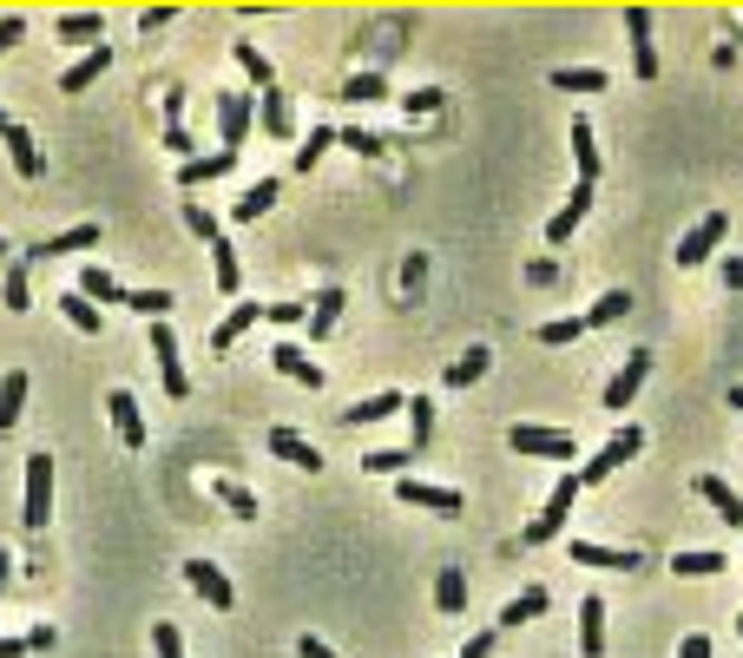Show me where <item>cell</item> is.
<instances>
[{"label":"cell","mask_w":743,"mask_h":658,"mask_svg":"<svg viewBox=\"0 0 743 658\" xmlns=\"http://www.w3.org/2000/svg\"><path fill=\"white\" fill-rule=\"evenodd\" d=\"M230 171H237V152H198L191 165H178V185L198 191V185H217V178H230Z\"/></svg>","instance_id":"obj_13"},{"label":"cell","mask_w":743,"mask_h":658,"mask_svg":"<svg viewBox=\"0 0 743 658\" xmlns=\"http://www.w3.org/2000/svg\"><path fill=\"white\" fill-rule=\"evenodd\" d=\"M395 501L428 508V514H461V508H468V501H461V488H435V481H415V475H402V481H395Z\"/></svg>","instance_id":"obj_9"},{"label":"cell","mask_w":743,"mask_h":658,"mask_svg":"<svg viewBox=\"0 0 743 658\" xmlns=\"http://www.w3.org/2000/svg\"><path fill=\"white\" fill-rule=\"evenodd\" d=\"M165 152H178V158H184V165H191V158H198V145H191V132H184V125H171V132H165Z\"/></svg>","instance_id":"obj_53"},{"label":"cell","mask_w":743,"mask_h":658,"mask_svg":"<svg viewBox=\"0 0 743 658\" xmlns=\"http://www.w3.org/2000/svg\"><path fill=\"white\" fill-rule=\"evenodd\" d=\"M435 606L441 613H468V573L461 567H441L435 573Z\"/></svg>","instance_id":"obj_31"},{"label":"cell","mask_w":743,"mask_h":658,"mask_svg":"<svg viewBox=\"0 0 743 658\" xmlns=\"http://www.w3.org/2000/svg\"><path fill=\"white\" fill-rule=\"evenodd\" d=\"M382 92H389L382 73H349V79H342V99H356V105H362V99H382Z\"/></svg>","instance_id":"obj_46"},{"label":"cell","mask_w":743,"mask_h":658,"mask_svg":"<svg viewBox=\"0 0 743 658\" xmlns=\"http://www.w3.org/2000/svg\"><path fill=\"white\" fill-rule=\"evenodd\" d=\"M487 363H494V349H487V343H474V349H468V356L448 369V389H468V382H481V376H487Z\"/></svg>","instance_id":"obj_37"},{"label":"cell","mask_w":743,"mask_h":658,"mask_svg":"<svg viewBox=\"0 0 743 658\" xmlns=\"http://www.w3.org/2000/svg\"><path fill=\"white\" fill-rule=\"evenodd\" d=\"M724 237H731V218H724V211H705V218L678 237V250H672V257H678L685 270H698V264H711V257H718V244H724Z\"/></svg>","instance_id":"obj_2"},{"label":"cell","mask_w":743,"mask_h":658,"mask_svg":"<svg viewBox=\"0 0 743 658\" xmlns=\"http://www.w3.org/2000/svg\"><path fill=\"white\" fill-rule=\"evenodd\" d=\"M342 145H349V152H362V158H375V152H382V138H375V132H362V125H349V132H342Z\"/></svg>","instance_id":"obj_51"},{"label":"cell","mask_w":743,"mask_h":658,"mask_svg":"<svg viewBox=\"0 0 743 658\" xmlns=\"http://www.w3.org/2000/svg\"><path fill=\"white\" fill-rule=\"evenodd\" d=\"M402 409H408V395L375 389V395H362L356 409H342V422H349V428H362V422H389V415H402Z\"/></svg>","instance_id":"obj_20"},{"label":"cell","mask_w":743,"mask_h":658,"mask_svg":"<svg viewBox=\"0 0 743 658\" xmlns=\"http://www.w3.org/2000/svg\"><path fill=\"white\" fill-rule=\"evenodd\" d=\"M329 145H342V132H329V125H316L303 145H296V171H316V158L329 152Z\"/></svg>","instance_id":"obj_43"},{"label":"cell","mask_w":743,"mask_h":658,"mask_svg":"<svg viewBox=\"0 0 743 658\" xmlns=\"http://www.w3.org/2000/svg\"><path fill=\"white\" fill-rule=\"evenodd\" d=\"M573 567H606V573H639L632 547H599V540H573Z\"/></svg>","instance_id":"obj_15"},{"label":"cell","mask_w":743,"mask_h":658,"mask_svg":"<svg viewBox=\"0 0 743 658\" xmlns=\"http://www.w3.org/2000/svg\"><path fill=\"white\" fill-rule=\"evenodd\" d=\"M533 336H540L547 349H566V343H579V336H586V316H553V323H540Z\"/></svg>","instance_id":"obj_41"},{"label":"cell","mask_w":743,"mask_h":658,"mask_svg":"<svg viewBox=\"0 0 743 658\" xmlns=\"http://www.w3.org/2000/svg\"><path fill=\"white\" fill-rule=\"evenodd\" d=\"M540 613H547V587H533V593H520V600H514V606L500 613V626H533Z\"/></svg>","instance_id":"obj_44"},{"label":"cell","mask_w":743,"mask_h":658,"mask_svg":"<svg viewBox=\"0 0 743 658\" xmlns=\"http://www.w3.org/2000/svg\"><path fill=\"white\" fill-rule=\"evenodd\" d=\"M20 402H26V376H20V369H7V382H0V435H7V428H20Z\"/></svg>","instance_id":"obj_38"},{"label":"cell","mask_w":743,"mask_h":658,"mask_svg":"<svg viewBox=\"0 0 743 658\" xmlns=\"http://www.w3.org/2000/svg\"><path fill=\"white\" fill-rule=\"evenodd\" d=\"M672 573H678V580H711V573H731V560L711 554V547H685V554L672 560Z\"/></svg>","instance_id":"obj_24"},{"label":"cell","mask_w":743,"mask_h":658,"mask_svg":"<svg viewBox=\"0 0 743 658\" xmlns=\"http://www.w3.org/2000/svg\"><path fill=\"white\" fill-rule=\"evenodd\" d=\"M99 33H105V13H92V7H79V13H59V40H72V46H105Z\"/></svg>","instance_id":"obj_21"},{"label":"cell","mask_w":743,"mask_h":658,"mask_svg":"<svg viewBox=\"0 0 743 658\" xmlns=\"http://www.w3.org/2000/svg\"><path fill=\"white\" fill-rule=\"evenodd\" d=\"M257 125L270 138H296V119H290V92H263L257 99Z\"/></svg>","instance_id":"obj_23"},{"label":"cell","mask_w":743,"mask_h":658,"mask_svg":"<svg viewBox=\"0 0 743 658\" xmlns=\"http://www.w3.org/2000/svg\"><path fill=\"white\" fill-rule=\"evenodd\" d=\"M342 303H349V297H342L336 283H329V290H323V297L309 303V336H316V343H323V336L336 330V316H342Z\"/></svg>","instance_id":"obj_34"},{"label":"cell","mask_w":743,"mask_h":658,"mask_svg":"<svg viewBox=\"0 0 743 658\" xmlns=\"http://www.w3.org/2000/svg\"><path fill=\"white\" fill-rule=\"evenodd\" d=\"M92 244H99V224H72V231L46 237V244H40V257H72V250H92Z\"/></svg>","instance_id":"obj_32"},{"label":"cell","mask_w":743,"mask_h":658,"mask_svg":"<svg viewBox=\"0 0 743 658\" xmlns=\"http://www.w3.org/2000/svg\"><path fill=\"white\" fill-rule=\"evenodd\" d=\"M217 119H224V152H237L250 138V119H257L250 92H217Z\"/></svg>","instance_id":"obj_11"},{"label":"cell","mask_w":743,"mask_h":658,"mask_svg":"<svg viewBox=\"0 0 743 658\" xmlns=\"http://www.w3.org/2000/svg\"><path fill=\"white\" fill-rule=\"evenodd\" d=\"M7 573H13V554L0 547V593H7Z\"/></svg>","instance_id":"obj_60"},{"label":"cell","mask_w":743,"mask_h":658,"mask_svg":"<svg viewBox=\"0 0 743 658\" xmlns=\"http://www.w3.org/2000/svg\"><path fill=\"white\" fill-rule=\"evenodd\" d=\"M487 653H494V633H474V639L461 646V658H487Z\"/></svg>","instance_id":"obj_56"},{"label":"cell","mask_w":743,"mask_h":658,"mask_svg":"<svg viewBox=\"0 0 743 658\" xmlns=\"http://www.w3.org/2000/svg\"><path fill=\"white\" fill-rule=\"evenodd\" d=\"M7 132H13V119H7V105H0V138H7Z\"/></svg>","instance_id":"obj_62"},{"label":"cell","mask_w":743,"mask_h":658,"mask_svg":"<svg viewBox=\"0 0 743 658\" xmlns=\"http://www.w3.org/2000/svg\"><path fill=\"white\" fill-rule=\"evenodd\" d=\"M724 283H731V290H743V257H724Z\"/></svg>","instance_id":"obj_59"},{"label":"cell","mask_w":743,"mask_h":658,"mask_svg":"<svg viewBox=\"0 0 743 658\" xmlns=\"http://www.w3.org/2000/svg\"><path fill=\"white\" fill-rule=\"evenodd\" d=\"M698 494L718 508V521H724V527H738V534H743V494H731L718 475H705V481H698Z\"/></svg>","instance_id":"obj_28"},{"label":"cell","mask_w":743,"mask_h":658,"mask_svg":"<svg viewBox=\"0 0 743 658\" xmlns=\"http://www.w3.org/2000/svg\"><path fill=\"white\" fill-rule=\"evenodd\" d=\"M0 303H7L13 316H20V310H33V303H26V264H7V283H0Z\"/></svg>","instance_id":"obj_47"},{"label":"cell","mask_w":743,"mask_h":658,"mask_svg":"<svg viewBox=\"0 0 743 658\" xmlns=\"http://www.w3.org/2000/svg\"><path fill=\"white\" fill-rule=\"evenodd\" d=\"M171 303H178L171 290H132V310H138L145 323H165V316H171Z\"/></svg>","instance_id":"obj_45"},{"label":"cell","mask_w":743,"mask_h":658,"mask_svg":"<svg viewBox=\"0 0 743 658\" xmlns=\"http://www.w3.org/2000/svg\"><path fill=\"white\" fill-rule=\"evenodd\" d=\"M151 363H158L165 395H191V376H184V363H178V336H171V323H151Z\"/></svg>","instance_id":"obj_6"},{"label":"cell","mask_w":743,"mask_h":658,"mask_svg":"<svg viewBox=\"0 0 743 658\" xmlns=\"http://www.w3.org/2000/svg\"><path fill=\"white\" fill-rule=\"evenodd\" d=\"M171 13H178V7H145V13H138V26H145V33H158V26H171Z\"/></svg>","instance_id":"obj_55"},{"label":"cell","mask_w":743,"mask_h":658,"mask_svg":"<svg viewBox=\"0 0 743 658\" xmlns=\"http://www.w3.org/2000/svg\"><path fill=\"white\" fill-rule=\"evenodd\" d=\"M296 653H303V658H336L323 639H316V633H303V639H296Z\"/></svg>","instance_id":"obj_57"},{"label":"cell","mask_w":743,"mask_h":658,"mask_svg":"<svg viewBox=\"0 0 743 658\" xmlns=\"http://www.w3.org/2000/svg\"><path fill=\"white\" fill-rule=\"evenodd\" d=\"M553 86H560V92H606V73H599V66H560Z\"/></svg>","instance_id":"obj_39"},{"label":"cell","mask_w":743,"mask_h":658,"mask_svg":"<svg viewBox=\"0 0 743 658\" xmlns=\"http://www.w3.org/2000/svg\"><path fill=\"white\" fill-rule=\"evenodd\" d=\"M79 297H92V303H112V310H119V303L132 310V290H125V283H119L105 264H86V270H79Z\"/></svg>","instance_id":"obj_16"},{"label":"cell","mask_w":743,"mask_h":658,"mask_svg":"<svg viewBox=\"0 0 743 658\" xmlns=\"http://www.w3.org/2000/svg\"><path fill=\"white\" fill-rule=\"evenodd\" d=\"M59 310H66V323H72L79 336H99V330H105L99 303H92V297H79V290H72V297H59Z\"/></svg>","instance_id":"obj_33"},{"label":"cell","mask_w":743,"mask_h":658,"mask_svg":"<svg viewBox=\"0 0 743 658\" xmlns=\"http://www.w3.org/2000/svg\"><path fill=\"white\" fill-rule=\"evenodd\" d=\"M724 402H731V409H738V415H743V382H738V389H731V395H724Z\"/></svg>","instance_id":"obj_61"},{"label":"cell","mask_w":743,"mask_h":658,"mask_svg":"<svg viewBox=\"0 0 743 658\" xmlns=\"http://www.w3.org/2000/svg\"><path fill=\"white\" fill-rule=\"evenodd\" d=\"M13 40H26V13H0V53H7Z\"/></svg>","instance_id":"obj_54"},{"label":"cell","mask_w":743,"mask_h":658,"mask_svg":"<svg viewBox=\"0 0 743 658\" xmlns=\"http://www.w3.org/2000/svg\"><path fill=\"white\" fill-rule=\"evenodd\" d=\"M579 494H586V488H579V475H560V481H553V494H547V508L533 514V527H527V540H533V547H547V540H560V527L573 521V501H579Z\"/></svg>","instance_id":"obj_1"},{"label":"cell","mask_w":743,"mask_h":658,"mask_svg":"<svg viewBox=\"0 0 743 658\" xmlns=\"http://www.w3.org/2000/svg\"><path fill=\"white\" fill-rule=\"evenodd\" d=\"M626 310H632V290H606V297L586 310V330H606V323H619Z\"/></svg>","instance_id":"obj_40"},{"label":"cell","mask_w":743,"mask_h":658,"mask_svg":"<svg viewBox=\"0 0 743 658\" xmlns=\"http://www.w3.org/2000/svg\"><path fill=\"white\" fill-rule=\"evenodd\" d=\"M639 448H645V428H619V435H612V442H606V448H599V455L579 468V488H599V481H606L612 468H626Z\"/></svg>","instance_id":"obj_4"},{"label":"cell","mask_w":743,"mask_h":658,"mask_svg":"<svg viewBox=\"0 0 743 658\" xmlns=\"http://www.w3.org/2000/svg\"><path fill=\"white\" fill-rule=\"evenodd\" d=\"M408 422H415V448H428V435H435V402H428V395L408 402Z\"/></svg>","instance_id":"obj_49"},{"label":"cell","mask_w":743,"mask_h":658,"mask_svg":"<svg viewBox=\"0 0 743 658\" xmlns=\"http://www.w3.org/2000/svg\"><path fill=\"white\" fill-rule=\"evenodd\" d=\"M678 658H711V639H705V633H691V639L678 646Z\"/></svg>","instance_id":"obj_58"},{"label":"cell","mask_w":743,"mask_h":658,"mask_svg":"<svg viewBox=\"0 0 743 658\" xmlns=\"http://www.w3.org/2000/svg\"><path fill=\"white\" fill-rule=\"evenodd\" d=\"M408 461H415V448H375V455H362L369 481H375V475H395V481H402V475H408Z\"/></svg>","instance_id":"obj_42"},{"label":"cell","mask_w":743,"mask_h":658,"mask_svg":"<svg viewBox=\"0 0 743 658\" xmlns=\"http://www.w3.org/2000/svg\"><path fill=\"white\" fill-rule=\"evenodd\" d=\"M257 316H263V303H230V310H224V323H211V356L237 349V336H244Z\"/></svg>","instance_id":"obj_17"},{"label":"cell","mask_w":743,"mask_h":658,"mask_svg":"<svg viewBox=\"0 0 743 658\" xmlns=\"http://www.w3.org/2000/svg\"><path fill=\"white\" fill-rule=\"evenodd\" d=\"M0 257H7V237H0Z\"/></svg>","instance_id":"obj_64"},{"label":"cell","mask_w":743,"mask_h":658,"mask_svg":"<svg viewBox=\"0 0 743 658\" xmlns=\"http://www.w3.org/2000/svg\"><path fill=\"white\" fill-rule=\"evenodd\" d=\"M211 270H217V290H224V297H237V290H244V270H237V244H230V237H217V244H211Z\"/></svg>","instance_id":"obj_30"},{"label":"cell","mask_w":743,"mask_h":658,"mask_svg":"<svg viewBox=\"0 0 743 658\" xmlns=\"http://www.w3.org/2000/svg\"><path fill=\"white\" fill-rule=\"evenodd\" d=\"M626 33H632V66H639V79H658V46H652V7H626Z\"/></svg>","instance_id":"obj_10"},{"label":"cell","mask_w":743,"mask_h":658,"mask_svg":"<svg viewBox=\"0 0 743 658\" xmlns=\"http://www.w3.org/2000/svg\"><path fill=\"white\" fill-rule=\"evenodd\" d=\"M573 158H579V185H593V178H599V138H593L586 112L573 119Z\"/></svg>","instance_id":"obj_29"},{"label":"cell","mask_w":743,"mask_h":658,"mask_svg":"<svg viewBox=\"0 0 743 658\" xmlns=\"http://www.w3.org/2000/svg\"><path fill=\"white\" fill-rule=\"evenodd\" d=\"M270 455H277V461H290V468H303V475H323V455H316L296 428H270Z\"/></svg>","instance_id":"obj_19"},{"label":"cell","mask_w":743,"mask_h":658,"mask_svg":"<svg viewBox=\"0 0 743 658\" xmlns=\"http://www.w3.org/2000/svg\"><path fill=\"white\" fill-rule=\"evenodd\" d=\"M270 323H309V303H263Z\"/></svg>","instance_id":"obj_52"},{"label":"cell","mask_w":743,"mask_h":658,"mask_svg":"<svg viewBox=\"0 0 743 658\" xmlns=\"http://www.w3.org/2000/svg\"><path fill=\"white\" fill-rule=\"evenodd\" d=\"M105 415H112V428H119V442H125V448H145V415H138V402H132L125 389H112V395H105Z\"/></svg>","instance_id":"obj_18"},{"label":"cell","mask_w":743,"mask_h":658,"mask_svg":"<svg viewBox=\"0 0 743 658\" xmlns=\"http://www.w3.org/2000/svg\"><path fill=\"white\" fill-rule=\"evenodd\" d=\"M184 231H191V237H204V244H217V237H224V231H217V218H211V211H204L198 198L184 204Z\"/></svg>","instance_id":"obj_48"},{"label":"cell","mask_w":743,"mask_h":658,"mask_svg":"<svg viewBox=\"0 0 743 658\" xmlns=\"http://www.w3.org/2000/svg\"><path fill=\"white\" fill-rule=\"evenodd\" d=\"M579 653H606V600H579Z\"/></svg>","instance_id":"obj_25"},{"label":"cell","mask_w":743,"mask_h":658,"mask_svg":"<svg viewBox=\"0 0 743 658\" xmlns=\"http://www.w3.org/2000/svg\"><path fill=\"white\" fill-rule=\"evenodd\" d=\"M230 53H237V66H244V79H250L257 92H277V73H270V59H263V46H257V40H237Z\"/></svg>","instance_id":"obj_26"},{"label":"cell","mask_w":743,"mask_h":658,"mask_svg":"<svg viewBox=\"0 0 743 658\" xmlns=\"http://www.w3.org/2000/svg\"><path fill=\"white\" fill-rule=\"evenodd\" d=\"M277 198H283V185H277V178H257V185H250V191L230 204V218H237V224H250V218H263Z\"/></svg>","instance_id":"obj_27"},{"label":"cell","mask_w":743,"mask_h":658,"mask_svg":"<svg viewBox=\"0 0 743 658\" xmlns=\"http://www.w3.org/2000/svg\"><path fill=\"white\" fill-rule=\"evenodd\" d=\"M738 639H743V613H738Z\"/></svg>","instance_id":"obj_63"},{"label":"cell","mask_w":743,"mask_h":658,"mask_svg":"<svg viewBox=\"0 0 743 658\" xmlns=\"http://www.w3.org/2000/svg\"><path fill=\"white\" fill-rule=\"evenodd\" d=\"M105 66H112V46H92L86 59H72V66L59 73V92H86V86H92V79H99Z\"/></svg>","instance_id":"obj_22"},{"label":"cell","mask_w":743,"mask_h":658,"mask_svg":"<svg viewBox=\"0 0 743 658\" xmlns=\"http://www.w3.org/2000/svg\"><path fill=\"white\" fill-rule=\"evenodd\" d=\"M211 494H217V501H224V508H230L237 521H257V494H250L244 481H230V475H217V481H211Z\"/></svg>","instance_id":"obj_35"},{"label":"cell","mask_w":743,"mask_h":658,"mask_svg":"<svg viewBox=\"0 0 743 658\" xmlns=\"http://www.w3.org/2000/svg\"><path fill=\"white\" fill-rule=\"evenodd\" d=\"M270 363H277L290 382H303V389H323V382H329V369H323L316 356H303L296 343H277V349H270Z\"/></svg>","instance_id":"obj_14"},{"label":"cell","mask_w":743,"mask_h":658,"mask_svg":"<svg viewBox=\"0 0 743 658\" xmlns=\"http://www.w3.org/2000/svg\"><path fill=\"white\" fill-rule=\"evenodd\" d=\"M184 580H191V593H198L211 613H230L237 593H230V573H224L217 560H184Z\"/></svg>","instance_id":"obj_7"},{"label":"cell","mask_w":743,"mask_h":658,"mask_svg":"<svg viewBox=\"0 0 743 658\" xmlns=\"http://www.w3.org/2000/svg\"><path fill=\"white\" fill-rule=\"evenodd\" d=\"M586 211H593V185H573V191H566V204L547 218V244H566V237L586 224Z\"/></svg>","instance_id":"obj_12"},{"label":"cell","mask_w":743,"mask_h":658,"mask_svg":"<svg viewBox=\"0 0 743 658\" xmlns=\"http://www.w3.org/2000/svg\"><path fill=\"white\" fill-rule=\"evenodd\" d=\"M26 527H46L53 521V455L40 448V455H26V514H20Z\"/></svg>","instance_id":"obj_5"},{"label":"cell","mask_w":743,"mask_h":658,"mask_svg":"<svg viewBox=\"0 0 743 658\" xmlns=\"http://www.w3.org/2000/svg\"><path fill=\"white\" fill-rule=\"evenodd\" d=\"M7 152H13V171H20V178H40V145H33V132H26V125H13V132H7Z\"/></svg>","instance_id":"obj_36"},{"label":"cell","mask_w":743,"mask_h":658,"mask_svg":"<svg viewBox=\"0 0 743 658\" xmlns=\"http://www.w3.org/2000/svg\"><path fill=\"white\" fill-rule=\"evenodd\" d=\"M645 376H652V349H632V356H626V369L606 382V409H612V415H619V409H632V402H639V389H645Z\"/></svg>","instance_id":"obj_8"},{"label":"cell","mask_w":743,"mask_h":658,"mask_svg":"<svg viewBox=\"0 0 743 658\" xmlns=\"http://www.w3.org/2000/svg\"><path fill=\"white\" fill-rule=\"evenodd\" d=\"M151 646H158V658H184V639H178V626H171V620H158V626H151Z\"/></svg>","instance_id":"obj_50"},{"label":"cell","mask_w":743,"mask_h":658,"mask_svg":"<svg viewBox=\"0 0 743 658\" xmlns=\"http://www.w3.org/2000/svg\"><path fill=\"white\" fill-rule=\"evenodd\" d=\"M507 448H514V455H533V461H573V455H579L566 428H533V422L507 428Z\"/></svg>","instance_id":"obj_3"}]
</instances>
